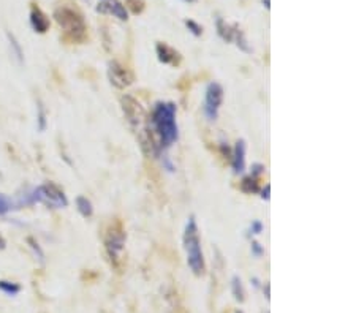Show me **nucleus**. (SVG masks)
Masks as SVG:
<instances>
[{"label":"nucleus","mask_w":356,"mask_h":313,"mask_svg":"<svg viewBox=\"0 0 356 313\" xmlns=\"http://www.w3.org/2000/svg\"><path fill=\"white\" fill-rule=\"evenodd\" d=\"M177 108L173 102H157L151 117H147V135L152 149V155L162 157L179 139L177 127Z\"/></svg>","instance_id":"nucleus-1"},{"label":"nucleus","mask_w":356,"mask_h":313,"mask_svg":"<svg viewBox=\"0 0 356 313\" xmlns=\"http://www.w3.org/2000/svg\"><path fill=\"white\" fill-rule=\"evenodd\" d=\"M184 250L187 255V264H189L190 270L196 277L204 275L206 272V261L201 250V240H200V229H198V223L195 215H190L187 220L185 228H184Z\"/></svg>","instance_id":"nucleus-2"},{"label":"nucleus","mask_w":356,"mask_h":313,"mask_svg":"<svg viewBox=\"0 0 356 313\" xmlns=\"http://www.w3.org/2000/svg\"><path fill=\"white\" fill-rule=\"evenodd\" d=\"M54 19L62 29L64 37L72 43H83L87 38V26L83 13L72 5H61L54 10Z\"/></svg>","instance_id":"nucleus-3"},{"label":"nucleus","mask_w":356,"mask_h":313,"mask_svg":"<svg viewBox=\"0 0 356 313\" xmlns=\"http://www.w3.org/2000/svg\"><path fill=\"white\" fill-rule=\"evenodd\" d=\"M121 103H122V111L128 120V124L136 131L138 139H140L141 143V149L147 154H152L149 135H147V116L143 105L132 95H124Z\"/></svg>","instance_id":"nucleus-4"},{"label":"nucleus","mask_w":356,"mask_h":313,"mask_svg":"<svg viewBox=\"0 0 356 313\" xmlns=\"http://www.w3.org/2000/svg\"><path fill=\"white\" fill-rule=\"evenodd\" d=\"M32 199H34V204L40 203L46 207H51V209H64L68 206V199L65 191L56 185L54 182H46L38 185L37 188L32 190Z\"/></svg>","instance_id":"nucleus-5"},{"label":"nucleus","mask_w":356,"mask_h":313,"mask_svg":"<svg viewBox=\"0 0 356 313\" xmlns=\"http://www.w3.org/2000/svg\"><path fill=\"white\" fill-rule=\"evenodd\" d=\"M125 239H127V234H125V229H124L122 223L119 220L113 221L106 231V236H105L106 253L113 262L121 259V255H122L124 247H125Z\"/></svg>","instance_id":"nucleus-6"},{"label":"nucleus","mask_w":356,"mask_h":313,"mask_svg":"<svg viewBox=\"0 0 356 313\" xmlns=\"http://www.w3.org/2000/svg\"><path fill=\"white\" fill-rule=\"evenodd\" d=\"M223 87L219 83H209L204 90V103H203V113L204 117L209 122H215L219 117L220 108L223 103Z\"/></svg>","instance_id":"nucleus-7"},{"label":"nucleus","mask_w":356,"mask_h":313,"mask_svg":"<svg viewBox=\"0 0 356 313\" xmlns=\"http://www.w3.org/2000/svg\"><path fill=\"white\" fill-rule=\"evenodd\" d=\"M108 78H110V83L117 89H125L133 83L132 72L117 60H111L108 64Z\"/></svg>","instance_id":"nucleus-8"},{"label":"nucleus","mask_w":356,"mask_h":313,"mask_svg":"<svg viewBox=\"0 0 356 313\" xmlns=\"http://www.w3.org/2000/svg\"><path fill=\"white\" fill-rule=\"evenodd\" d=\"M155 53H157V59L165 65L177 67L182 60V56L179 51H176L174 48H171L166 43H162V42L155 45Z\"/></svg>","instance_id":"nucleus-9"},{"label":"nucleus","mask_w":356,"mask_h":313,"mask_svg":"<svg viewBox=\"0 0 356 313\" xmlns=\"http://www.w3.org/2000/svg\"><path fill=\"white\" fill-rule=\"evenodd\" d=\"M29 23H31V27L34 29V32L37 34H46L49 30V18L45 15V12L38 5L32 4L31 7V13H29Z\"/></svg>","instance_id":"nucleus-10"},{"label":"nucleus","mask_w":356,"mask_h":313,"mask_svg":"<svg viewBox=\"0 0 356 313\" xmlns=\"http://www.w3.org/2000/svg\"><path fill=\"white\" fill-rule=\"evenodd\" d=\"M95 10L102 15H113L119 21H127L128 19L127 8L119 2V0H103V2L97 5Z\"/></svg>","instance_id":"nucleus-11"},{"label":"nucleus","mask_w":356,"mask_h":313,"mask_svg":"<svg viewBox=\"0 0 356 313\" xmlns=\"http://www.w3.org/2000/svg\"><path fill=\"white\" fill-rule=\"evenodd\" d=\"M245 154H247V144L244 139H237L236 144L231 150V168H233V173L237 174H242L245 171Z\"/></svg>","instance_id":"nucleus-12"},{"label":"nucleus","mask_w":356,"mask_h":313,"mask_svg":"<svg viewBox=\"0 0 356 313\" xmlns=\"http://www.w3.org/2000/svg\"><path fill=\"white\" fill-rule=\"evenodd\" d=\"M215 29H217V35H219V37L223 40V42H226V43H231V42H233L236 24L230 26V24H226L222 18H217V19H215Z\"/></svg>","instance_id":"nucleus-13"},{"label":"nucleus","mask_w":356,"mask_h":313,"mask_svg":"<svg viewBox=\"0 0 356 313\" xmlns=\"http://www.w3.org/2000/svg\"><path fill=\"white\" fill-rule=\"evenodd\" d=\"M7 38H8L10 49H12V56L16 59V62L19 65H23L24 64V53H23L21 45H19V42H18V38L12 32H7Z\"/></svg>","instance_id":"nucleus-14"},{"label":"nucleus","mask_w":356,"mask_h":313,"mask_svg":"<svg viewBox=\"0 0 356 313\" xmlns=\"http://www.w3.org/2000/svg\"><path fill=\"white\" fill-rule=\"evenodd\" d=\"M76 209H78V212L79 214H81L84 218H89V217H92V214H94V206H92V203H91V199H87L86 196H78L76 198Z\"/></svg>","instance_id":"nucleus-15"},{"label":"nucleus","mask_w":356,"mask_h":313,"mask_svg":"<svg viewBox=\"0 0 356 313\" xmlns=\"http://www.w3.org/2000/svg\"><path fill=\"white\" fill-rule=\"evenodd\" d=\"M233 42L236 43V46L241 49V51L247 53V54H250L253 49L250 48L249 42H247V38H245V34L241 30V27L236 24V29H234V37H233Z\"/></svg>","instance_id":"nucleus-16"},{"label":"nucleus","mask_w":356,"mask_h":313,"mask_svg":"<svg viewBox=\"0 0 356 313\" xmlns=\"http://www.w3.org/2000/svg\"><path fill=\"white\" fill-rule=\"evenodd\" d=\"M241 190L247 195H252V193H258L260 191V184H258V177H253V176H245L241 180Z\"/></svg>","instance_id":"nucleus-17"},{"label":"nucleus","mask_w":356,"mask_h":313,"mask_svg":"<svg viewBox=\"0 0 356 313\" xmlns=\"http://www.w3.org/2000/svg\"><path fill=\"white\" fill-rule=\"evenodd\" d=\"M231 292L237 302H244L245 300V291H244V285H242V280L241 277L234 275L231 278Z\"/></svg>","instance_id":"nucleus-18"},{"label":"nucleus","mask_w":356,"mask_h":313,"mask_svg":"<svg viewBox=\"0 0 356 313\" xmlns=\"http://www.w3.org/2000/svg\"><path fill=\"white\" fill-rule=\"evenodd\" d=\"M46 125H48L46 108L42 103V100H38V105H37V127H38V131H42L43 133V131L46 130Z\"/></svg>","instance_id":"nucleus-19"},{"label":"nucleus","mask_w":356,"mask_h":313,"mask_svg":"<svg viewBox=\"0 0 356 313\" xmlns=\"http://www.w3.org/2000/svg\"><path fill=\"white\" fill-rule=\"evenodd\" d=\"M0 291L7 296H16L21 292V285L15 283V281H8V280H0Z\"/></svg>","instance_id":"nucleus-20"},{"label":"nucleus","mask_w":356,"mask_h":313,"mask_svg":"<svg viewBox=\"0 0 356 313\" xmlns=\"http://www.w3.org/2000/svg\"><path fill=\"white\" fill-rule=\"evenodd\" d=\"M27 244H29V247H31V250L34 251V256L42 262V264H45V251H43L42 247H40L38 242L34 237H27Z\"/></svg>","instance_id":"nucleus-21"},{"label":"nucleus","mask_w":356,"mask_h":313,"mask_svg":"<svg viewBox=\"0 0 356 313\" xmlns=\"http://www.w3.org/2000/svg\"><path fill=\"white\" fill-rule=\"evenodd\" d=\"M13 207H15V201L12 198H8V196L0 193V215L8 214V212L12 210Z\"/></svg>","instance_id":"nucleus-22"},{"label":"nucleus","mask_w":356,"mask_h":313,"mask_svg":"<svg viewBox=\"0 0 356 313\" xmlns=\"http://www.w3.org/2000/svg\"><path fill=\"white\" fill-rule=\"evenodd\" d=\"M184 24H185L187 29H189V32L193 34L195 37H201L203 35V26L198 24L196 21H193V19H185Z\"/></svg>","instance_id":"nucleus-23"},{"label":"nucleus","mask_w":356,"mask_h":313,"mask_svg":"<svg viewBox=\"0 0 356 313\" xmlns=\"http://www.w3.org/2000/svg\"><path fill=\"white\" fill-rule=\"evenodd\" d=\"M263 223L260 220H253L250 223V228H249V236H260L263 233Z\"/></svg>","instance_id":"nucleus-24"},{"label":"nucleus","mask_w":356,"mask_h":313,"mask_svg":"<svg viewBox=\"0 0 356 313\" xmlns=\"http://www.w3.org/2000/svg\"><path fill=\"white\" fill-rule=\"evenodd\" d=\"M250 250H252V255L256 256V258H260V256L264 255V248H263V245L260 244V242H256V240H252Z\"/></svg>","instance_id":"nucleus-25"},{"label":"nucleus","mask_w":356,"mask_h":313,"mask_svg":"<svg viewBox=\"0 0 356 313\" xmlns=\"http://www.w3.org/2000/svg\"><path fill=\"white\" fill-rule=\"evenodd\" d=\"M264 165H261V163H253L252 165V173H250V176H253V177H260L263 173H264Z\"/></svg>","instance_id":"nucleus-26"},{"label":"nucleus","mask_w":356,"mask_h":313,"mask_svg":"<svg viewBox=\"0 0 356 313\" xmlns=\"http://www.w3.org/2000/svg\"><path fill=\"white\" fill-rule=\"evenodd\" d=\"M269 191H271V185H269V184H266V187L261 190V195H260V196H261V199H264V201H269V198H271V196H269Z\"/></svg>","instance_id":"nucleus-27"},{"label":"nucleus","mask_w":356,"mask_h":313,"mask_svg":"<svg viewBox=\"0 0 356 313\" xmlns=\"http://www.w3.org/2000/svg\"><path fill=\"white\" fill-rule=\"evenodd\" d=\"M5 247H7V240L2 234H0V250H4Z\"/></svg>","instance_id":"nucleus-28"},{"label":"nucleus","mask_w":356,"mask_h":313,"mask_svg":"<svg viewBox=\"0 0 356 313\" xmlns=\"http://www.w3.org/2000/svg\"><path fill=\"white\" fill-rule=\"evenodd\" d=\"M252 281H253V286H256V288L260 286V280L256 278V277H253V278H252Z\"/></svg>","instance_id":"nucleus-29"},{"label":"nucleus","mask_w":356,"mask_h":313,"mask_svg":"<svg viewBox=\"0 0 356 313\" xmlns=\"http://www.w3.org/2000/svg\"><path fill=\"white\" fill-rule=\"evenodd\" d=\"M261 2H263V5H264L266 8H268V10L271 8V5H269V0H261Z\"/></svg>","instance_id":"nucleus-30"},{"label":"nucleus","mask_w":356,"mask_h":313,"mask_svg":"<svg viewBox=\"0 0 356 313\" xmlns=\"http://www.w3.org/2000/svg\"><path fill=\"white\" fill-rule=\"evenodd\" d=\"M184 2H187V4H195L196 0H184Z\"/></svg>","instance_id":"nucleus-31"},{"label":"nucleus","mask_w":356,"mask_h":313,"mask_svg":"<svg viewBox=\"0 0 356 313\" xmlns=\"http://www.w3.org/2000/svg\"><path fill=\"white\" fill-rule=\"evenodd\" d=\"M234 313H244V311H241V310H237V311H234Z\"/></svg>","instance_id":"nucleus-32"}]
</instances>
